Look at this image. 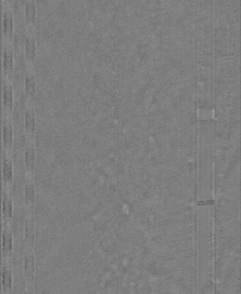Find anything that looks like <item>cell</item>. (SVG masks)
Masks as SVG:
<instances>
[{"instance_id": "1", "label": "cell", "mask_w": 241, "mask_h": 294, "mask_svg": "<svg viewBox=\"0 0 241 294\" xmlns=\"http://www.w3.org/2000/svg\"><path fill=\"white\" fill-rule=\"evenodd\" d=\"M14 72L13 77V86L14 92L25 90V75H26L27 62L25 51L14 53Z\"/></svg>"}, {"instance_id": "2", "label": "cell", "mask_w": 241, "mask_h": 294, "mask_svg": "<svg viewBox=\"0 0 241 294\" xmlns=\"http://www.w3.org/2000/svg\"><path fill=\"white\" fill-rule=\"evenodd\" d=\"M3 42L13 44L14 34V14L13 5L10 2L3 1Z\"/></svg>"}, {"instance_id": "3", "label": "cell", "mask_w": 241, "mask_h": 294, "mask_svg": "<svg viewBox=\"0 0 241 294\" xmlns=\"http://www.w3.org/2000/svg\"><path fill=\"white\" fill-rule=\"evenodd\" d=\"M3 79L13 82L14 72V51L13 44L3 42Z\"/></svg>"}, {"instance_id": "4", "label": "cell", "mask_w": 241, "mask_h": 294, "mask_svg": "<svg viewBox=\"0 0 241 294\" xmlns=\"http://www.w3.org/2000/svg\"><path fill=\"white\" fill-rule=\"evenodd\" d=\"M14 89L13 82L3 80V116H13Z\"/></svg>"}, {"instance_id": "5", "label": "cell", "mask_w": 241, "mask_h": 294, "mask_svg": "<svg viewBox=\"0 0 241 294\" xmlns=\"http://www.w3.org/2000/svg\"><path fill=\"white\" fill-rule=\"evenodd\" d=\"M36 89V80L34 67L27 66L25 80V103L34 104Z\"/></svg>"}, {"instance_id": "6", "label": "cell", "mask_w": 241, "mask_h": 294, "mask_svg": "<svg viewBox=\"0 0 241 294\" xmlns=\"http://www.w3.org/2000/svg\"><path fill=\"white\" fill-rule=\"evenodd\" d=\"M25 55L27 66L34 67L36 57V41L35 29L26 30L25 45Z\"/></svg>"}, {"instance_id": "7", "label": "cell", "mask_w": 241, "mask_h": 294, "mask_svg": "<svg viewBox=\"0 0 241 294\" xmlns=\"http://www.w3.org/2000/svg\"><path fill=\"white\" fill-rule=\"evenodd\" d=\"M34 104L25 103L24 131L29 139H32L36 131V115Z\"/></svg>"}, {"instance_id": "8", "label": "cell", "mask_w": 241, "mask_h": 294, "mask_svg": "<svg viewBox=\"0 0 241 294\" xmlns=\"http://www.w3.org/2000/svg\"><path fill=\"white\" fill-rule=\"evenodd\" d=\"M35 270V259L32 250H28L24 256V276L26 286H32Z\"/></svg>"}, {"instance_id": "9", "label": "cell", "mask_w": 241, "mask_h": 294, "mask_svg": "<svg viewBox=\"0 0 241 294\" xmlns=\"http://www.w3.org/2000/svg\"><path fill=\"white\" fill-rule=\"evenodd\" d=\"M36 21V5L33 0L25 2V28L35 29Z\"/></svg>"}, {"instance_id": "10", "label": "cell", "mask_w": 241, "mask_h": 294, "mask_svg": "<svg viewBox=\"0 0 241 294\" xmlns=\"http://www.w3.org/2000/svg\"><path fill=\"white\" fill-rule=\"evenodd\" d=\"M3 141L7 149H11L13 142V116H3Z\"/></svg>"}, {"instance_id": "11", "label": "cell", "mask_w": 241, "mask_h": 294, "mask_svg": "<svg viewBox=\"0 0 241 294\" xmlns=\"http://www.w3.org/2000/svg\"><path fill=\"white\" fill-rule=\"evenodd\" d=\"M34 240H35V224L32 217H29L25 220V241L28 250L33 248Z\"/></svg>"}, {"instance_id": "12", "label": "cell", "mask_w": 241, "mask_h": 294, "mask_svg": "<svg viewBox=\"0 0 241 294\" xmlns=\"http://www.w3.org/2000/svg\"><path fill=\"white\" fill-rule=\"evenodd\" d=\"M25 167L29 173H32L36 167V153L32 145H29L25 151Z\"/></svg>"}, {"instance_id": "13", "label": "cell", "mask_w": 241, "mask_h": 294, "mask_svg": "<svg viewBox=\"0 0 241 294\" xmlns=\"http://www.w3.org/2000/svg\"><path fill=\"white\" fill-rule=\"evenodd\" d=\"M13 240L10 232L5 230L3 235V252L4 256L9 258L12 252Z\"/></svg>"}, {"instance_id": "14", "label": "cell", "mask_w": 241, "mask_h": 294, "mask_svg": "<svg viewBox=\"0 0 241 294\" xmlns=\"http://www.w3.org/2000/svg\"><path fill=\"white\" fill-rule=\"evenodd\" d=\"M36 200L35 187L32 182L25 185L24 191V200L25 205L29 207H32Z\"/></svg>"}, {"instance_id": "15", "label": "cell", "mask_w": 241, "mask_h": 294, "mask_svg": "<svg viewBox=\"0 0 241 294\" xmlns=\"http://www.w3.org/2000/svg\"><path fill=\"white\" fill-rule=\"evenodd\" d=\"M3 287L4 292L10 293L12 288V271L7 267H4L3 269Z\"/></svg>"}, {"instance_id": "16", "label": "cell", "mask_w": 241, "mask_h": 294, "mask_svg": "<svg viewBox=\"0 0 241 294\" xmlns=\"http://www.w3.org/2000/svg\"><path fill=\"white\" fill-rule=\"evenodd\" d=\"M13 178V167L11 161L5 159L3 161V179L4 182L10 184Z\"/></svg>"}, {"instance_id": "17", "label": "cell", "mask_w": 241, "mask_h": 294, "mask_svg": "<svg viewBox=\"0 0 241 294\" xmlns=\"http://www.w3.org/2000/svg\"><path fill=\"white\" fill-rule=\"evenodd\" d=\"M3 213L4 218L10 219L13 213L12 202L6 194H4L3 202Z\"/></svg>"}, {"instance_id": "18", "label": "cell", "mask_w": 241, "mask_h": 294, "mask_svg": "<svg viewBox=\"0 0 241 294\" xmlns=\"http://www.w3.org/2000/svg\"><path fill=\"white\" fill-rule=\"evenodd\" d=\"M24 294H33L32 286H26Z\"/></svg>"}]
</instances>
